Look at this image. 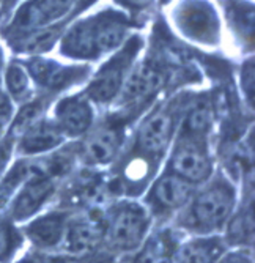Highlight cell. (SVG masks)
<instances>
[{"instance_id": "22", "label": "cell", "mask_w": 255, "mask_h": 263, "mask_svg": "<svg viewBox=\"0 0 255 263\" xmlns=\"http://www.w3.org/2000/svg\"><path fill=\"white\" fill-rule=\"evenodd\" d=\"M16 246L17 240L13 229L5 222H0V261L7 260L13 254Z\"/></svg>"}, {"instance_id": "20", "label": "cell", "mask_w": 255, "mask_h": 263, "mask_svg": "<svg viewBox=\"0 0 255 263\" xmlns=\"http://www.w3.org/2000/svg\"><path fill=\"white\" fill-rule=\"evenodd\" d=\"M7 85L8 90L16 95V97H21L22 93H26L27 85H29V79L26 71L22 69L19 65H11L7 71Z\"/></svg>"}, {"instance_id": "3", "label": "cell", "mask_w": 255, "mask_h": 263, "mask_svg": "<svg viewBox=\"0 0 255 263\" xmlns=\"http://www.w3.org/2000/svg\"><path fill=\"white\" fill-rule=\"evenodd\" d=\"M150 226V218L144 206L132 202L113 205L106 218V232L109 245L120 252L135 251L144 243Z\"/></svg>"}, {"instance_id": "13", "label": "cell", "mask_w": 255, "mask_h": 263, "mask_svg": "<svg viewBox=\"0 0 255 263\" xmlns=\"http://www.w3.org/2000/svg\"><path fill=\"white\" fill-rule=\"evenodd\" d=\"M119 147V133L112 128H101L87 139L84 145V156L90 164H107L117 155Z\"/></svg>"}, {"instance_id": "12", "label": "cell", "mask_w": 255, "mask_h": 263, "mask_svg": "<svg viewBox=\"0 0 255 263\" xmlns=\"http://www.w3.org/2000/svg\"><path fill=\"white\" fill-rule=\"evenodd\" d=\"M57 120L60 131L77 136L90 128L93 114H91V107L84 98L73 97L60 103L57 107Z\"/></svg>"}, {"instance_id": "17", "label": "cell", "mask_w": 255, "mask_h": 263, "mask_svg": "<svg viewBox=\"0 0 255 263\" xmlns=\"http://www.w3.org/2000/svg\"><path fill=\"white\" fill-rule=\"evenodd\" d=\"M175 248L167 235H154L142 248L132 263H173Z\"/></svg>"}, {"instance_id": "15", "label": "cell", "mask_w": 255, "mask_h": 263, "mask_svg": "<svg viewBox=\"0 0 255 263\" xmlns=\"http://www.w3.org/2000/svg\"><path fill=\"white\" fill-rule=\"evenodd\" d=\"M224 246L218 238H206L184 243L175 251L173 263H216Z\"/></svg>"}, {"instance_id": "9", "label": "cell", "mask_w": 255, "mask_h": 263, "mask_svg": "<svg viewBox=\"0 0 255 263\" xmlns=\"http://www.w3.org/2000/svg\"><path fill=\"white\" fill-rule=\"evenodd\" d=\"M73 4L74 0H32L17 14L16 26H19V29L44 27L68 13Z\"/></svg>"}, {"instance_id": "2", "label": "cell", "mask_w": 255, "mask_h": 263, "mask_svg": "<svg viewBox=\"0 0 255 263\" xmlns=\"http://www.w3.org/2000/svg\"><path fill=\"white\" fill-rule=\"evenodd\" d=\"M126 33V24L117 16H100L79 24L65 40L71 54L91 57L117 47Z\"/></svg>"}, {"instance_id": "26", "label": "cell", "mask_w": 255, "mask_h": 263, "mask_svg": "<svg viewBox=\"0 0 255 263\" xmlns=\"http://www.w3.org/2000/svg\"><path fill=\"white\" fill-rule=\"evenodd\" d=\"M125 4H128L129 7H135V8H141V7H147L150 4V0H123Z\"/></svg>"}, {"instance_id": "6", "label": "cell", "mask_w": 255, "mask_h": 263, "mask_svg": "<svg viewBox=\"0 0 255 263\" xmlns=\"http://www.w3.org/2000/svg\"><path fill=\"white\" fill-rule=\"evenodd\" d=\"M192 197V184L175 174L162 175L148 194V205L161 214L183 208Z\"/></svg>"}, {"instance_id": "18", "label": "cell", "mask_w": 255, "mask_h": 263, "mask_svg": "<svg viewBox=\"0 0 255 263\" xmlns=\"http://www.w3.org/2000/svg\"><path fill=\"white\" fill-rule=\"evenodd\" d=\"M184 16V26L186 29L191 30L192 35H203V36H210L213 32V16L210 13H206L205 8L202 7H191L183 13Z\"/></svg>"}, {"instance_id": "23", "label": "cell", "mask_w": 255, "mask_h": 263, "mask_svg": "<svg viewBox=\"0 0 255 263\" xmlns=\"http://www.w3.org/2000/svg\"><path fill=\"white\" fill-rule=\"evenodd\" d=\"M216 263H252V258L247 252L238 251V252H228L225 255H221Z\"/></svg>"}, {"instance_id": "11", "label": "cell", "mask_w": 255, "mask_h": 263, "mask_svg": "<svg viewBox=\"0 0 255 263\" xmlns=\"http://www.w3.org/2000/svg\"><path fill=\"white\" fill-rule=\"evenodd\" d=\"M68 218L63 213H49L26 227L30 241L40 249H52L63 241Z\"/></svg>"}, {"instance_id": "10", "label": "cell", "mask_w": 255, "mask_h": 263, "mask_svg": "<svg viewBox=\"0 0 255 263\" xmlns=\"http://www.w3.org/2000/svg\"><path fill=\"white\" fill-rule=\"evenodd\" d=\"M173 131V118L169 112H156L139 129V145L142 152L161 153L167 147Z\"/></svg>"}, {"instance_id": "27", "label": "cell", "mask_w": 255, "mask_h": 263, "mask_svg": "<svg viewBox=\"0 0 255 263\" xmlns=\"http://www.w3.org/2000/svg\"><path fill=\"white\" fill-rule=\"evenodd\" d=\"M10 4H13V0H10Z\"/></svg>"}, {"instance_id": "21", "label": "cell", "mask_w": 255, "mask_h": 263, "mask_svg": "<svg viewBox=\"0 0 255 263\" xmlns=\"http://www.w3.org/2000/svg\"><path fill=\"white\" fill-rule=\"evenodd\" d=\"M246 230L249 233L253 232V219H252V208L247 210V213L244 211V216L237 218L233 222L230 224V240L233 238L237 241H250L246 236ZM235 241V243H237Z\"/></svg>"}, {"instance_id": "1", "label": "cell", "mask_w": 255, "mask_h": 263, "mask_svg": "<svg viewBox=\"0 0 255 263\" xmlns=\"http://www.w3.org/2000/svg\"><path fill=\"white\" fill-rule=\"evenodd\" d=\"M233 208L235 189L224 178H218L189 199L180 224L197 233H211L227 224Z\"/></svg>"}, {"instance_id": "4", "label": "cell", "mask_w": 255, "mask_h": 263, "mask_svg": "<svg viewBox=\"0 0 255 263\" xmlns=\"http://www.w3.org/2000/svg\"><path fill=\"white\" fill-rule=\"evenodd\" d=\"M172 174L189 181L191 184L202 183L210 178L213 162L206 148L199 140H181L173 150L170 159Z\"/></svg>"}, {"instance_id": "7", "label": "cell", "mask_w": 255, "mask_h": 263, "mask_svg": "<svg viewBox=\"0 0 255 263\" xmlns=\"http://www.w3.org/2000/svg\"><path fill=\"white\" fill-rule=\"evenodd\" d=\"M22 184L24 186L11 206V216L16 221H22L35 214L55 189L52 177H32Z\"/></svg>"}, {"instance_id": "16", "label": "cell", "mask_w": 255, "mask_h": 263, "mask_svg": "<svg viewBox=\"0 0 255 263\" xmlns=\"http://www.w3.org/2000/svg\"><path fill=\"white\" fill-rule=\"evenodd\" d=\"M161 82H162V76L158 73L156 68L142 65L128 78L123 88V100L126 103L142 100L148 97V95H151L153 91H156Z\"/></svg>"}, {"instance_id": "19", "label": "cell", "mask_w": 255, "mask_h": 263, "mask_svg": "<svg viewBox=\"0 0 255 263\" xmlns=\"http://www.w3.org/2000/svg\"><path fill=\"white\" fill-rule=\"evenodd\" d=\"M210 122H211L210 107H208V104H205V103H199L188 114L186 126L191 134H200L208 129Z\"/></svg>"}, {"instance_id": "14", "label": "cell", "mask_w": 255, "mask_h": 263, "mask_svg": "<svg viewBox=\"0 0 255 263\" xmlns=\"http://www.w3.org/2000/svg\"><path fill=\"white\" fill-rule=\"evenodd\" d=\"M62 142V133L57 125L49 122H40L32 125L24 139L21 142V152L27 155L44 153L54 147H57Z\"/></svg>"}, {"instance_id": "8", "label": "cell", "mask_w": 255, "mask_h": 263, "mask_svg": "<svg viewBox=\"0 0 255 263\" xmlns=\"http://www.w3.org/2000/svg\"><path fill=\"white\" fill-rule=\"evenodd\" d=\"M132 55H134V47L132 49L128 47L119 57H115L109 65H106L88 88L91 97L98 101H107L113 98L122 87L128 63L131 62Z\"/></svg>"}, {"instance_id": "24", "label": "cell", "mask_w": 255, "mask_h": 263, "mask_svg": "<svg viewBox=\"0 0 255 263\" xmlns=\"http://www.w3.org/2000/svg\"><path fill=\"white\" fill-rule=\"evenodd\" d=\"M11 115V103L7 95L0 90V120H7Z\"/></svg>"}, {"instance_id": "5", "label": "cell", "mask_w": 255, "mask_h": 263, "mask_svg": "<svg viewBox=\"0 0 255 263\" xmlns=\"http://www.w3.org/2000/svg\"><path fill=\"white\" fill-rule=\"evenodd\" d=\"M106 222L98 216L77 218L66 224L63 248L73 257H85L96 251L104 240Z\"/></svg>"}, {"instance_id": "25", "label": "cell", "mask_w": 255, "mask_h": 263, "mask_svg": "<svg viewBox=\"0 0 255 263\" xmlns=\"http://www.w3.org/2000/svg\"><path fill=\"white\" fill-rule=\"evenodd\" d=\"M19 263H51V257H41V255H29L22 258Z\"/></svg>"}]
</instances>
